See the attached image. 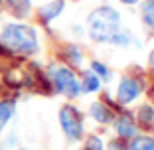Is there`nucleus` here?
I'll list each match as a JSON object with an SVG mask.
<instances>
[{
	"instance_id": "obj_1",
	"label": "nucleus",
	"mask_w": 154,
	"mask_h": 150,
	"mask_svg": "<svg viewBox=\"0 0 154 150\" xmlns=\"http://www.w3.org/2000/svg\"><path fill=\"white\" fill-rule=\"evenodd\" d=\"M87 32L91 40L99 44H111L113 38L121 32V16L111 6H101L93 10L87 18Z\"/></svg>"
},
{
	"instance_id": "obj_2",
	"label": "nucleus",
	"mask_w": 154,
	"mask_h": 150,
	"mask_svg": "<svg viewBox=\"0 0 154 150\" xmlns=\"http://www.w3.org/2000/svg\"><path fill=\"white\" fill-rule=\"evenodd\" d=\"M0 41L8 46L10 50L26 55H32L40 50L36 30L32 26H24V24H8L0 34Z\"/></svg>"
},
{
	"instance_id": "obj_3",
	"label": "nucleus",
	"mask_w": 154,
	"mask_h": 150,
	"mask_svg": "<svg viewBox=\"0 0 154 150\" xmlns=\"http://www.w3.org/2000/svg\"><path fill=\"white\" fill-rule=\"evenodd\" d=\"M50 77L55 89L67 97H77L81 93V83L77 81L75 73L63 65H50Z\"/></svg>"
},
{
	"instance_id": "obj_4",
	"label": "nucleus",
	"mask_w": 154,
	"mask_h": 150,
	"mask_svg": "<svg viewBox=\"0 0 154 150\" xmlns=\"http://www.w3.org/2000/svg\"><path fill=\"white\" fill-rule=\"evenodd\" d=\"M59 123L63 128L65 136L69 140H79L83 136V124H81V113L71 107V105H65L59 111Z\"/></svg>"
},
{
	"instance_id": "obj_5",
	"label": "nucleus",
	"mask_w": 154,
	"mask_h": 150,
	"mask_svg": "<svg viewBox=\"0 0 154 150\" xmlns=\"http://www.w3.org/2000/svg\"><path fill=\"white\" fill-rule=\"evenodd\" d=\"M142 81L136 77H122L117 87V101L122 105H128L142 93Z\"/></svg>"
},
{
	"instance_id": "obj_6",
	"label": "nucleus",
	"mask_w": 154,
	"mask_h": 150,
	"mask_svg": "<svg viewBox=\"0 0 154 150\" xmlns=\"http://www.w3.org/2000/svg\"><path fill=\"white\" fill-rule=\"evenodd\" d=\"M115 130L119 132V136L122 138H134L136 134V124H134V118L131 115H122L115 121Z\"/></svg>"
},
{
	"instance_id": "obj_7",
	"label": "nucleus",
	"mask_w": 154,
	"mask_h": 150,
	"mask_svg": "<svg viewBox=\"0 0 154 150\" xmlns=\"http://www.w3.org/2000/svg\"><path fill=\"white\" fill-rule=\"evenodd\" d=\"M63 8H65L63 0H51V2H48L45 6H42V8H40V18L48 24V22H51V20L57 18L59 14L63 12Z\"/></svg>"
},
{
	"instance_id": "obj_8",
	"label": "nucleus",
	"mask_w": 154,
	"mask_h": 150,
	"mask_svg": "<svg viewBox=\"0 0 154 150\" xmlns=\"http://www.w3.org/2000/svg\"><path fill=\"white\" fill-rule=\"evenodd\" d=\"M6 6L10 8V12L18 18H26L30 8H32V2L30 0H2Z\"/></svg>"
},
{
	"instance_id": "obj_9",
	"label": "nucleus",
	"mask_w": 154,
	"mask_h": 150,
	"mask_svg": "<svg viewBox=\"0 0 154 150\" xmlns=\"http://www.w3.org/2000/svg\"><path fill=\"white\" fill-rule=\"evenodd\" d=\"M89 113H91V117L95 118L97 123H101V124H107V123L113 121V115H111L109 107H105L103 103H93Z\"/></svg>"
},
{
	"instance_id": "obj_10",
	"label": "nucleus",
	"mask_w": 154,
	"mask_h": 150,
	"mask_svg": "<svg viewBox=\"0 0 154 150\" xmlns=\"http://www.w3.org/2000/svg\"><path fill=\"white\" fill-rule=\"evenodd\" d=\"M140 14H142V22L148 28L150 36H154V0H144L142 2Z\"/></svg>"
},
{
	"instance_id": "obj_11",
	"label": "nucleus",
	"mask_w": 154,
	"mask_h": 150,
	"mask_svg": "<svg viewBox=\"0 0 154 150\" xmlns=\"http://www.w3.org/2000/svg\"><path fill=\"white\" fill-rule=\"evenodd\" d=\"M99 87H101V79L97 77L93 71H89V73H85V75H83L81 89H85L87 93H95V91H99Z\"/></svg>"
},
{
	"instance_id": "obj_12",
	"label": "nucleus",
	"mask_w": 154,
	"mask_h": 150,
	"mask_svg": "<svg viewBox=\"0 0 154 150\" xmlns=\"http://www.w3.org/2000/svg\"><path fill=\"white\" fill-rule=\"evenodd\" d=\"M138 123L144 128L152 127V123H154V109L152 107H148V105L140 107V111H138Z\"/></svg>"
},
{
	"instance_id": "obj_13",
	"label": "nucleus",
	"mask_w": 154,
	"mask_h": 150,
	"mask_svg": "<svg viewBox=\"0 0 154 150\" xmlns=\"http://www.w3.org/2000/svg\"><path fill=\"white\" fill-rule=\"evenodd\" d=\"M14 115V105L8 103V101H2L0 103V128H4L8 124V121Z\"/></svg>"
},
{
	"instance_id": "obj_14",
	"label": "nucleus",
	"mask_w": 154,
	"mask_h": 150,
	"mask_svg": "<svg viewBox=\"0 0 154 150\" xmlns=\"http://www.w3.org/2000/svg\"><path fill=\"white\" fill-rule=\"evenodd\" d=\"M127 150H154V138H134L128 142Z\"/></svg>"
},
{
	"instance_id": "obj_15",
	"label": "nucleus",
	"mask_w": 154,
	"mask_h": 150,
	"mask_svg": "<svg viewBox=\"0 0 154 150\" xmlns=\"http://www.w3.org/2000/svg\"><path fill=\"white\" fill-rule=\"evenodd\" d=\"M91 71L95 73L97 77H103L105 81H111V69L105 63H101V61H93L91 63Z\"/></svg>"
},
{
	"instance_id": "obj_16",
	"label": "nucleus",
	"mask_w": 154,
	"mask_h": 150,
	"mask_svg": "<svg viewBox=\"0 0 154 150\" xmlns=\"http://www.w3.org/2000/svg\"><path fill=\"white\" fill-rule=\"evenodd\" d=\"M113 46H121V47H127L128 44H131V34L127 32V30H121V32L117 34V36L113 38V41H111Z\"/></svg>"
},
{
	"instance_id": "obj_17",
	"label": "nucleus",
	"mask_w": 154,
	"mask_h": 150,
	"mask_svg": "<svg viewBox=\"0 0 154 150\" xmlns=\"http://www.w3.org/2000/svg\"><path fill=\"white\" fill-rule=\"evenodd\" d=\"M67 55H69V59H71L75 65H77V63H81V51L77 50L75 46H69V47H67Z\"/></svg>"
},
{
	"instance_id": "obj_18",
	"label": "nucleus",
	"mask_w": 154,
	"mask_h": 150,
	"mask_svg": "<svg viewBox=\"0 0 154 150\" xmlns=\"http://www.w3.org/2000/svg\"><path fill=\"white\" fill-rule=\"evenodd\" d=\"M85 150H103V142H101L97 136H93V138H89V140H87Z\"/></svg>"
},
{
	"instance_id": "obj_19",
	"label": "nucleus",
	"mask_w": 154,
	"mask_h": 150,
	"mask_svg": "<svg viewBox=\"0 0 154 150\" xmlns=\"http://www.w3.org/2000/svg\"><path fill=\"white\" fill-rule=\"evenodd\" d=\"M148 63H150V67L154 69V50L150 51V55H148Z\"/></svg>"
},
{
	"instance_id": "obj_20",
	"label": "nucleus",
	"mask_w": 154,
	"mask_h": 150,
	"mask_svg": "<svg viewBox=\"0 0 154 150\" xmlns=\"http://www.w3.org/2000/svg\"><path fill=\"white\" fill-rule=\"evenodd\" d=\"M122 4H136V2H138V0H121Z\"/></svg>"
},
{
	"instance_id": "obj_21",
	"label": "nucleus",
	"mask_w": 154,
	"mask_h": 150,
	"mask_svg": "<svg viewBox=\"0 0 154 150\" xmlns=\"http://www.w3.org/2000/svg\"><path fill=\"white\" fill-rule=\"evenodd\" d=\"M20 150H26V148H20Z\"/></svg>"
}]
</instances>
